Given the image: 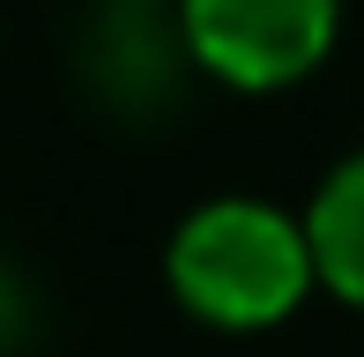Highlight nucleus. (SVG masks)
Returning <instances> with one entry per match:
<instances>
[{"label": "nucleus", "mask_w": 364, "mask_h": 357, "mask_svg": "<svg viewBox=\"0 0 364 357\" xmlns=\"http://www.w3.org/2000/svg\"><path fill=\"white\" fill-rule=\"evenodd\" d=\"M171 23L208 82L268 97L327 68L342 0H171Z\"/></svg>", "instance_id": "f03ea898"}, {"label": "nucleus", "mask_w": 364, "mask_h": 357, "mask_svg": "<svg viewBox=\"0 0 364 357\" xmlns=\"http://www.w3.org/2000/svg\"><path fill=\"white\" fill-rule=\"evenodd\" d=\"M105 8H119V0H105Z\"/></svg>", "instance_id": "39448f33"}, {"label": "nucleus", "mask_w": 364, "mask_h": 357, "mask_svg": "<svg viewBox=\"0 0 364 357\" xmlns=\"http://www.w3.org/2000/svg\"><path fill=\"white\" fill-rule=\"evenodd\" d=\"M15 343H23V290L0 275V357H8Z\"/></svg>", "instance_id": "20e7f679"}, {"label": "nucleus", "mask_w": 364, "mask_h": 357, "mask_svg": "<svg viewBox=\"0 0 364 357\" xmlns=\"http://www.w3.org/2000/svg\"><path fill=\"white\" fill-rule=\"evenodd\" d=\"M305 231L320 253V290L364 313V149L320 178V193L305 201Z\"/></svg>", "instance_id": "7ed1b4c3"}, {"label": "nucleus", "mask_w": 364, "mask_h": 357, "mask_svg": "<svg viewBox=\"0 0 364 357\" xmlns=\"http://www.w3.org/2000/svg\"><path fill=\"white\" fill-rule=\"evenodd\" d=\"M164 283L201 328L260 335L320 290V253H312L305 216L260 193H223V201L186 208L164 253Z\"/></svg>", "instance_id": "f257e3e1"}]
</instances>
